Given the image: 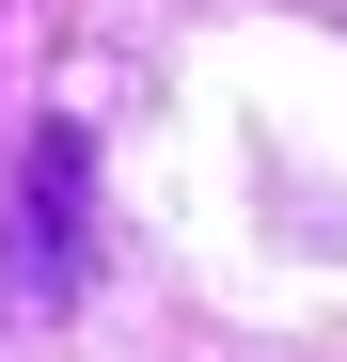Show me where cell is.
Wrapping results in <instances>:
<instances>
[{"instance_id":"1","label":"cell","mask_w":347,"mask_h":362,"mask_svg":"<svg viewBox=\"0 0 347 362\" xmlns=\"http://www.w3.org/2000/svg\"><path fill=\"white\" fill-rule=\"evenodd\" d=\"M16 284H32V299H79V284H95V142H79V127H32V189H16Z\"/></svg>"}]
</instances>
